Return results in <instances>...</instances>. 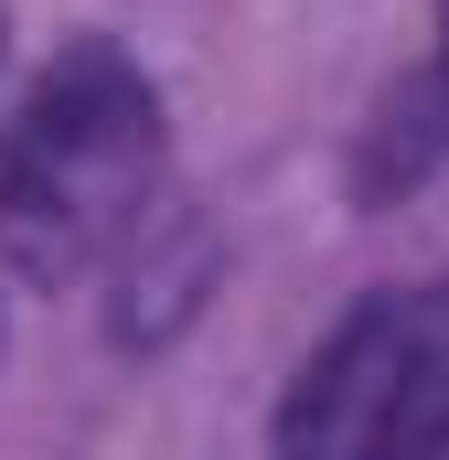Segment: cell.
I'll return each mask as SVG.
<instances>
[{"label":"cell","mask_w":449,"mask_h":460,"mask_svg":"<svg viewBox=\"0 0 449 460\" xmlns=\"http://www.w3.org/2000/svg\"><path fill=\"white\" fill-rule=\"evenodd\" d=\"M161 193H172L161 86L108 32L65 43L0 128V257L43 289H75L161 226Z\"/></svg>","instance_id":"6da1fadb"},{"label":"cell","mask_w":449,"mask_h":460,"mask_svg":"<svg viewBox=\"0 0 449 460\" xmlns=\"http://www.w3.org/2000/svg\"><path fill=\"white\" fill-rule=\"evenodd\" d=\"M268 439L278 460H449V289H364L300 353Z\"/></svg>","instance_id":"7a4b0ae2"},{"label":"cell","mask_w":449,"mask_h":460,"mask_svg":"<svg viewBox=\"0 0 449 460\" xmlns=\"http://www.w3.org/2000/svg\"><path fill=\"white\" fill-rule=\"evenodd\" d=\"M439 22H449V0H439Z\"/></svg>","instance_id":"3957f363"}]
</instances>
